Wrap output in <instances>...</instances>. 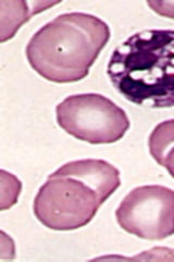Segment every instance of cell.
I'll list each match as a JSON object with an SVG mask.
<instances>
[{
  "mask_svg": "<svg viewBox=\"0 0 174 262\" xmlns=\"http://www.w3.org/2000/svg\"><path fill=\"white\" fill-rule=\"evenodd\" d=\"M56 116L65 133L90 144L118 142L130 128L126 111L96 93L68 96L57 105Z\"/></svg>",
  "mask_w": 174,
  "mask_h": 262,
  "instance_id": "cell-4",
  "label": "cell"
},
{
  "mask_svg": "<svg viewBox=\"0 0 174 262\" xmlns=\"http://www.w3.org/2000/svg\"><path fill=\"white\" fill-rule=\"evenodd\" d=\"M147 6H149L155 13L174 20V0H165V2L148 0Z\"/></svg>",
  "mask_w": 174,
  "mask_h": 262,
  "instance_id": "cell-9",
  "label": "cell"
},
{
  "mask_svg": "<svg viewBox=\"0 0 174 262\" xmlns=\"http://www.w3.org/2000/svg\"><path fill=\"white\" fill-rule=\"evenodd\" d=\"M107 75L117 91L137 106L174 107V30H145L112 52Z\"/></svg>",
  "mask_w": 174,
  "mask_h": 262,
  "instance_id": "cell-2",
  "label": "cell"
},
{
  "mask_svg": "<svg viewBox=\"0 0 174 262\" xmlns=\"http://www.w3.org/2000/svg\"><path fill=\"white\" fill-rule=\"evenodd\" d=\"M120 185L119 169L104 160L69 162L48 176L33 211L49 229L74 231L87 225Z\"/></svg>",
  "mask_w": 174,
  "mask_h": 262,
  "instance_id": "cell-1",
  "label": "cell"
},
{
  "mask_svg": "<svg viewBox=\"0 0 174 262\" xmlns=\"http://www.w3.org/2000/svg\"><path fill=\"white\" fill-rule=\"evenodd\" d=\"M110 35L109 26L98 16L63 13L33 35L26 49L27 58L44 79L73 83L88 76Z\"/></svg>",
  "mask_w": 174,
  "mask_h": 262,
  "instance_id": "cell-3",
  "label": "cell"
},
{
  "mask_svg": "<svg viewBox=\"0 0 174 262\" xmlns=\"http://www.w3.org/2000/svg\"><path fill=\"white\" fill-rule=\"evenodd\" d=\"M2 210L10 209L16 203L22 189V184L14 175L2 170Z\"/></svg>",
  "mask_w": 174,
  "mask_h": 262,
  "instance_id": "cell-8",
  "label": "cell"
},
{
  "mask_svg": "<svg viewBox=\"0 0 174 262\" xmlns=\"http://www.w3.org/2000/svg\"><path fill=\"white\" fill-rule=\"evenodd\" d=\"M60 4L49 2H6L0 0V18H2V42L12 38L22 24L33 15L47 10L49 7Z\"/></svg>",
  "mask_w": 174,
  "mask_h": 262,
  "instance_id": "cell-6",
  "label": "cell"
},
{
  "mask_svg": "<svg viewBox=\"0 0 174 262\" xmlns=\"http://www.w3.org/2000/svg\"><path fill=\"white\" fill-rule=\"evenodd\" d=\"M118 224L129 234L146 241L174 235V190L160 185L131 190L115 211Z\"/></svg>",
  "mask_w": 174,
  "mask_h": 262,
  "instance_id": "cell-5",
  "label": "cell"
},
{
  "mask_svg": "<svg viewBox=\"0 0 174 262\" xmlns=\"http://www.w3.org/2000/svg\"><path fill=\"white\" fill-rule=\"evenodd\" d=\"M148 145L153 159L174 178V119L157 125L149 137Z\"/></svg>",
  "mask_w": 174,
  "mask_h": 262,
  "instance_id": "cell-7",
  "label": "cell"
}]
</instances>
